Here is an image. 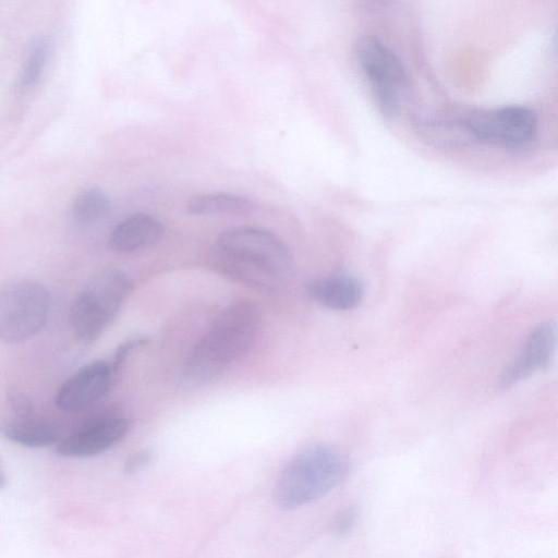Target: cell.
I'll return each mask as SVG.
<instances>
[{
	"instance_id": "9",
	"label": "cell",
	"mask_w": 558,
	"mask_h": 558,
	"mask_svg": "<svg viewBox=\"0 0 558 558\" xmlns=\"http://www.w3.org/2000/svg\"><path fill=\"white\" fill-rule=\"evenodd\" d=\"M116 375L109 361L87 363L63 381L54 402L63 411H81L107 393Z\"/></svg>"
},
{
	"instance_id": "15",
	"label": "cell",
	"mask_w": 558,
	"mask_h": 558,
	"mask_svg": "<svg viewBox=\"0 0 558 558\" xmlns=\"http://www.w3.org/2000/svg\"><path fill=\"white\" fill-rule=\"evenodd\" d=\"M110 209V199L98 187L82 191L73 201L71 217L77 225L88 226L102 219Z\"/></svg>"
},
{
	"instance_id": "4",
	"label": "cell",
	"mask_w": 558,
	"mask_h": 558,
	"mask_svg": "<svg viewBox=\"0 0 558 558\" xmlns=\"http://www.w3.org/2000/svg\"><path fill=\"white\" fill-rule=\"evenodd\" d=\"M132 289L130 278L118 268L108 267L93 276L71 305L76 339L85 345L94 343L116 319Z\"/></svg>"
},
{
	"instance_id": "5",
	"label": "cell",
	"mask_w": 558,
	"mask_h": 558,
	"mask_svg": "<svg viewBox=\"0 0 558 558\" xmlns=\"http://www.w3.org/2000/svg\"><path fill=\"white\" fill-rule=\"evenodd\" d=\"M50 294L34 280H16L0 287V341L19 343L37 335L50 314Z\"/></svg>"
},
{
	"instance_id": "22",
	"label": "cell",
	"mask_w": 558,
	"mask_h": 558,
	"mask_svg": "<svg viewBox=\"0 0 558 558\" xmlns=\"http://www.w3.org/2000/svg\"><path fill=\"white\" fill-rule=\"evenodd\" d=\"M5 485H7V476H5V473L0 464V489L5 487Z\"/></svg>"
},
{
	"instance_id": "14",
	"label": "cell",
	"mask_w": 558,
	"mask_h": 558,
	"mask_svg": "<svg viewBox=\"0 0 558 558\" xmlns=\"http://www.w3.org/2000/svg\"><path fill=\"white\" fill-rule=\"evenodd\" d=\"M255 209V203L238 194L210 192L194 195L186 203L191 215H244Z\"/></svg>"
},
{
	"instance_id": "1",
	"label": "cell",
	"mask_w": 558,
	"mask_h": 558,
	"mask_svg": "<svg viewBox=\"0 0 558 558\" xmlns=\"http://www.w3.org/2000/svg\"><path fill=\"white\" fill-rule=\"evenodd\" d=\"M209 259L222 276L262 292L282 289L294 272L293 257L284 242L256 227L222 232L210 248Z\"/></svg>"
},
{
	"instance_id": "6",
	"label": "cell",
	"mask_w": 558,
	"mask_h": 558,
	"mask_svg": "<svg viewBox=\"0 0 558 558\" xmlns=\"http://www.w3.org/2000/svg\"><path fill=\"white\" fill-rule=\"evenodd\" d=\"M355 54L378 108L386 117H393L399 108L398 92L407 85V74L400 60L373 36L359 39Z\"/></svg>"
},
{
	"instance_id": "2",
	"label": "cell",
	"mask_w": 558,
	"mask_h": 558,
	"mask_svg": "<svg viewBox=\"0 0 558 558\" xmlns=\"http://www.w3.org/2000/svg\"><path fill=\"white\" fill-rule=\"evenodd\" d=\"M260 325V312L250 300L227 305L189 353L183 366L185 381L204 385L225 374L252 349Z\"/></svg>"
},
{
	"instance_id": "18",
	"label": "cell",
	"mask_w": 558,
	"mask_h": 558,
	"mask_svg": "<svg viewBox=\"0 0 558 558\" xmlns=\"http://www.w3.org/2000/svg\"><path fill=\"white\" fill-rule=\"evenodd\" d=\"M357 520V511L354 506L343 508L332 522V532L340 537L347 536L354 529Z\"/></svg>"
},
{
	"instance_id": "21",
	"label": "cell",
	"mask_w": 558,
	"mask_h": 558,
	"mask_svg": "<svg viewBox=\"0 0 558 558\" xmlns=\"http://www.w3.org/2000/svg\"><path fill=\"white\" fill-rule=\"evenodd\" d=\"M361 4L372 11L384 9L390 0H360Z\"/></svg>"
},
{
	"instance_id": "16",
	"label": "cell",
	"mask_w": 558,
	"mask_h": 558,
	"mask_svg": "<svg viewBox=\"0 0 558 558\" xmlns=\"http://www.w3.org/2000/svg\"><path fill=\"white\" fill-rule=\"evenodd\" d=\"M49 56V43L46 39L37 40L25 60L19 85L21 88H28L35 85L40 78Z\"/></svg>"
},
{
	"instance_id": "20",
	"label": "cell",
	"mask_w": 558,
	"mask_h": 558,
	"mask_svg": "<svg viewBox=\"0 0 558 558\" xmlns=\"http://www.w3.org/2000/svg\"><path fill=\"white\" fill-rule=\"evenodd\" d=\"M9 403L15 415H27L33 413V404L31 400L19 391L9 393Z\"/></svg>"
},
{
	"instance_id": "13",
	"label": "cell",
	"mask_w": 558,
	"mask_h": 558,
	"mask_svg": "<svg viewBox=\"0 0 558 558\" xmlns=\"http://www.w3.org/2000/svg\"><path fill=\"white\" fill-rule=\"evenodd\" d=\"M307 293L326 308L347 311L360 304L363 298V286L354 277L340 275L311 282Z\"/></svg>"
},
{
	"instance_id": "12",
	"label": "cell",
	"mask_w": 558,
	"mask_h": 558,
	"mask_svg": "<svg viewBox=\"0 0 558 558\" xmlns=\"http://www.w3.org/2000/svg\"><path fill=\"white\" fill-rule=\"evenodd\" d=\"M0 433L8 440L31 448H43L58 444L62 429L56 422L34 417L32 414L15 415L0 424Z\"/></svg>"
},
{
	"instance_id": "11",
	"label": "cell",
	"mask_w": 558,
	"mask_h": 558,
	"mask_svg": "<svg viewBox=\"0 0 558 558\" xmlns=\"http://www.w3.org/2000/svg\"><path fill=\"white\" fill-rule=\"evenodd\" d=\"M162 223L148 214H134L120 221L108 238V246L116 253H133L149 247L160 240Z\"/></svg>"
},
{
	"instance_id": "10",
	"label": "cell",
	"mask_w": 558,
	"mask_h": 558,
	"mask_svg": "<svg viewBox=\"0 0 558 558\" xmlns=\"http://www.w3.org/2000/svg\"><path fill=\"white\" fill-rule=\"evenodd\" d=\"M556 341L557 327L554 320L534 327L519 353L501 373L500 385L510 387L546 368L554 356Z\"/></svg>"
},
{
	"instance_id": "7",
	"label": "cell",
	"mask_w": 558,
	"mask_h": 558,
	"mask_svg": "<svg viewBox=\"0 0 558 558\" xmlns=\"http://www.w3.org/2000/svg\"><path fill=\"white\" fill-rule=\"evenodd\" d=\"M462 124L472 137L508 148L529 145L537 131L535 112L522 106L474 112Z\"/></svg>"
},
{
	"instance_id": "17",
	"label": "cell",
	"mask_w": 558,
	"mask_h": 558,
	"mask_svg": "<svg viewBox=\"0 0 558 558\" xmlns=\"http://www.w3.org/2000/svg\"><path fill=\"white\" fill-rule=\"evenodd\" d=\"M148 339L145 336H134L121 342L113 352L111 360L109 361L114 373L117 374L125 360L133 353V351L143 344H145Z\"/></svg>"
},
{
	"instance_id": "8",
	"label": "cell",
	"mask_w": 558,
	"mask_h": 558,
	"mask_svg": "<svg viewBox=\"0 0 558 558\" xmlns=\"http://www.w3.org/2000/svg\"><path fill=\"white\" fill-rule=\"evenodd\" d=\"M131 422L119 414H108L77 427L57 444V452L66 458H88L107 451L130 432Z\"/></svg>"
},
{
	"instance_id": "3",
	"label": "cell",
	"mask_w": 558,
	"mask_h": 558,
	"mask_svg": "<svg viewBox=\"0 0 558 558\" xmlns=\"http://www.w3.org/2000/svg\"><path fill=\"white\" fill-rule=\"evenodd\" d=\"M348 459L337 447L314 444L283 466L274 486V499L283 510L312 504L330 493L344 478Z\"/></svg>"
},
{
	"instance_id": "19",
	"label": "cell",
	"mask_w": 558,
	"mask_h": 558,
	"mask_svg": "<svg viewBox=\"0 0 558 558\" xmlns=\"http://www.w3.org/2000/svg\"><path fill=\"white\" fill-rule=\"evenodd\" d=\"M153 459L154 452L151 450L141 449L125 460L123 470L126 474H135L145 469Z\"/></svg>"
}]
</instances>
